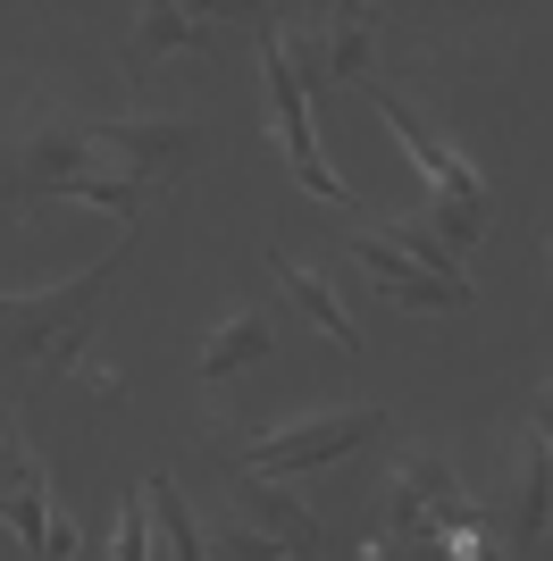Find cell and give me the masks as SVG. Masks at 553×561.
I'll use <instances>...</instances> for the list:
<instances>
[{
  "mask_svg": "<svg viewBox=\"0 0 553 561\" xmlns=\"http://www.w3.org/2000/svg\"><path fill=\"white\" fill-rule=\"evenodd\" d=\"M126 252H135V234H117L84 277L50 285V294H0V352H9V360H43V369H68L76 377V360H84V328H92V310H101V294L117 285Z\"/></svg>",
  "mask_w": 553,
  "mask_h": 561,
  "instance_id": "cell-1",
  "label": "cell"
},
{
  "mask_svg": "<svg viewBox=\"0 0 553 561\" xmlns=\"http://www.w3.org/2000/svg\"><path fill=\"white\" fill-rule=\"evenodd\" d=\"M386 411L377 402H352V411H319V420H302V427H276V436H244V445H227V461L244 469V478H294V469H327V461H345V453H361L369 436H386Z\"/></svg>",
  "mask_w": 553,
  "mask_h": 561,
  "instance_id": "cell-2",
  "label": "cell"
},
{
  "mask_svg": "<svg viewBox=\"0 0 553 561\" xmlns=\"http://www.w3.org/2000/svg\"><path fill=\"white\" fill-rule=\"evenodd\" d=\"M84 135H92V151H101V168H117V176L143 185V193L202 160V126H193V117H92Z\"/></svg>",
  "mask_w": 553,
  "mask_h": 561,
  "instance_id": "cell-3",
  "label": "cell"
},
{
  "mask_svg": "<svg viewBox=\"0 0 553 561\" xmlns=\"http://www.w3.org/2000/svg\"><path fill=\"white\" fill-rule=\"evenodd\" d=\"M260 76H269V135L285 142V168H294V185H302V193H319V202H345V210H352V185L319 160V135H311V101H302V76L285 68L276 34H260Z\"/></svg>",
  "mask_w": 553,
  "mask_h": 561,
  "instance_id": "cell-4",
  "label": "cell"
},
{
  "mask_svg": "<svg viewBox=\"0 0 553 561\" xmlns=\"http://www.w3.org/2000/svg\"><path fill=\"white\" fill-rule=\"evenodd\" d=\"M361 93L377 101V117L394 126V142H403V151H411V160L428 168V202H478V193H486V185H478V168L461 160L453 142H444V135H437V126H428V117H419L403 93H394V84H377V76H369Z\"/></svg>",
  "mask_w": 553,
  "mask_h": 561,
  "instance_id": "cell-5",
  "label": "cell"
},
{
  "mask_svg": "<svg viewBox=\"0 0 553 561\" xmlns=\"http://www.w3.org/2000/svg\"><path fill=\"white\" fill-rule=\"evenodd\" d=\"M520 486H511V503H504V561H537L545 553V537H553V445H520Z\"/></svg>",
  "mask_w": 553,
  "mask_h": 561,
  "instance_id": "cell-6",
  "label": "cell"
},
{
  "mask_svg": "<svg viewBox=\"0 0 553 561\" xmlns=\"http://www.w3.org/2000/svg\"><path fill=\"white\" fill-rule=\"evenodd\" d=\"M218 43V18H202V9H177V0H151V9H135V25H126V43H117V59H126V76H151L160 59H177V50H210Z\"/></svg>",
  "mask_w": 553,
  "mask_h": 561,
  "instance_id": "cell-7",
  "label": "cell"
},
{
  "mask_svg": "<svg viewBox=\"0 0 553 561\" xmlns=\"http://www.w3.org/2000/svg\"><path fill=\"white\" fill-rule=\"evenodd\" d=\"M235 503H244V519H252L260 537H276L294 561H327V553H336V537L319 528V512H311V503H294L276 478H244V469H235Z\"/></svg>",
  "mask_w": 553,
  "mask_h": 561,
  "instance_id": "cell-8",
  "label": "cell"
},
{
  "mask_svg": "<svg viewBox=\"0 0 553 561\" xmlns=\"http://www.w3.org/2000/svg\"><path fill=\"white\" fill-rule=\"evenodd\" d=\"M352 260H361L369 285H377L386 302H403V310H470V302H478L470 285H444V277H428L419 260H403L386 234H352Z\"/></svg>",
  "mask_w": 553,
  "mask_h": 561,
  "instance_id": "cell-9",
  "label": "cell"
},
{
  "mask_svg": "<svg viewBox=\"0 0 553 561\" xmlns=\"http://www.w3.org/2000/svg\"><path fill=\"white\" fill-rule=\"evenodd\" d=\"M269 352H276V328H269V319H260L252 302H235L227 319H218V328L202 335V377H210V386H227V377L260 369Z\"/></svg>",
  "mask_w": 553,
  "mask_h": 561,
  "instance_id": "cell-10",
  "label": "cell"
},
{
  "mask_svg": "<svg viewBox=\"0 0 553 561\" xmlns=\"http://www.w3.org/2000/svg\"><path fill=\"white\" fill-rule=\"evenodd\" d=\"M269 268H276V294H285V302H302V319H311V328L336 335L345 352H361V328H352V310L336 302V285H327L311 260H276V252H269Z\"/></svg>",
  "mask_w": 553,
  "mask_h": 561,
  "instance_id": "cell-11",
  "label": "cell"
},
{
  "mask_svg": "<svg viewBox=\"0 0 553 561\" xmlns=\"http://www.w3.org/2000/svg\"><path fill=\"white\" fill-rule=\"evenodd\" d=\"M143 503H151V537H160L177 561H210L202 519H193V503L177 494V478H168V469H151V478H143Z\"/></svg>",
  "mask_w": 553,
  "mask_h": 561,
  "instance_id": "cell-12",
  "label": "cell"
},
{
  "mask_svg": "<svg viewBox=\"0 0 553 561\" xmlns=\"http://www.w3.org/2000/svg\"><path fill=\"white\" fill-rule=\"evenodd\" d=\"M369 50H377V25L361 9H327V84H369Z\"/></svg>",
  "mask_w": 553,
  "mask_h": 561,
  "instance_id": "cell-13",
  "label": "cell"
},
{
  "mask_svg": "<svg viewBox=\"0 0 553 561\" xmlns=\"http://www.w3.org/2000/svg\"><path fill=\"white\" fill-rule=\"evenodd\" d=\"M9 528L25 537V561H43V545H50V478H43V469L9 494Z\"/></svg>",
  "mask_w": 553,
  "mask_h": 561,
  "instance_id": "cell-14",
  "label": "cell"
},
{
  "mask_svg": "<svg viewBox=\"0 0 553 561\" xmlns=\"http://www.w3.org/2000/svg\"><path fill=\"white\" fill-rule=\"evenodd\" d=\"M377 234H386V243H394V252H403V260H419L428 277H444V285H470V277H461V260L444 252V243H437V234H428V227H411V218H403V227H377Z\"/></svg>",
  "mask_w": 553,
  "mask_h": 561,
  "instance_id": "cell-15",
  "label": "cell"
},
{
  "mask_svg": "<svg viewBox=\"0 0 553 561\" xmlns=\"http://www.w3.org/2000/svg\"><path fill=\"white\" fill-rule=\"evenodd\" d=\"M110 561H151V503H143V486L117 503V537H110Z\"/></svg>",
  "mask_w": 553,
  "mask_h": 561,
  "instance_id": "cell-16",
  "label": "cell"
},
{
  "mask_svg": "<svg viewBox=\"0 0 553 561\" xmlns=\"http://www.w3.org/2000/svg\"><path fill=\"white\" fill-rule=\"evenodd\" d=\"M210 561H294V553H285L276 537H260L252 519H227V528H218V545H210Z\"/></svg>",
  "mask_w": 553,
  "mask_h": 561,
  "instance_id": "cell-17",
  "label": "cell"
},
{
  "mask_svg": "<svg viewBox=\"0 0 553 561\" xmlns=\"http://www.w3.org/2000/svg\"><path fill=\"white\" fill-rule=\"evenodd\" d=\"M336 561H411V545H394L386 528H369V537H352V545H336Z\"/></svg>",
  "mask_w": 553,
  "mask_h": 561,
  "instance_id": "cell-18",
  "label": "cell"
},
{
  "mask_svg": "<svg viewBox=\"0 0 553 561\" xmlns=\"http://www.w3.org/2000/svg\"><path fill=\"white\" fill-rule=\"evenodd\" d=\"M34 469H43V461H34L25 445H9V453H0V519H9V494H18L25 478H34Z\"/></svg>",
  "mask_w": 553,
  "mask_h": 561,
  "instance_id": "cell-19",
  "label": "cell"
},
{
  "mask_svg": "<svg viewBox=\"0 0 553 561\" xmlns=\"http://www.w3.org/2000/svg\"><path fill=\"white\" fill-rule=\"evenodd\" d=\"M537 445H553V386L537 394Z\"/></svg>",
  "mask_w": 553,
  "mask_h": 561,
  "instance_id": "cell-20",
  "label": "cell"
},
{
  "mask_svg": "<svg viewBox=\"0 0 553 561\" xmlns=\"http://www.w3.org/2000/svg\"><path fill=\"white\" fill-rule=\"evenodd\" d=\"M18 445V402H0V453Z\"/></svg>",
  "mask_w": 553,
  "mask_h": 561,
  "instance_id": "cell-21",
  "label": "cell"
},
{
  "mask_svg": "<svg viewBox=\"0 0 553 561\" xmlns=\"http://www.w3.org/2000/svg\"><path fill=\"white\" fill-rule=\"evenodd\" d=\"M545 268H553V234H545Z\"/></svg>",
  "mask_w": 553,
  "mask_h": 561,
  "instance_id": "cell-22",
  "label": "cell"
}]
</instances>
